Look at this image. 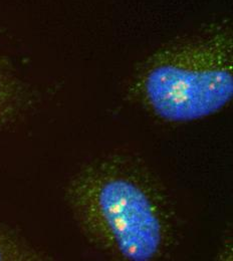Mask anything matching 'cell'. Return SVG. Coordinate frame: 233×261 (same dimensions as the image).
<instances>
[{"label": "cell", "mask_w": 233, "mask_h": 261, "mask_svg": "<svg viewBox=\"0 0 233 261\" xmlns=\"http://www.w3.org/2000/svg\"><path fill=\"white\" fill-rule=\"evenodd\" d=\"M48 259L12 229L0 223V261H35Z\"/></svg>", "instance_id": "4"}, {"label": "cell", "mask_w": 233, "mask_h": 261, "mask_svg": "<svg viewBox=\"0 0 233 261\" xmlns=\"http://www.w3.org/2000/svg\"><path fill=\"white\" fill-rule=\"evenodd\" d=\"M67 202L85 236L117 259L163 258L176 239V220L162 185L139 160H96L70 181Z\"/></svg>", "instance_id": "1"}, {"label": "cell", "mask_w": 233, "mask_h": 261, "mask_svg": "<svg viewBox=\"0 0 233 261\" xmlns=\"http://www.w3.org/2000/svg\"><path fill=\"white\" fill-rule=\"evenodd\" d=\"M30 92L0 56V129L14 121L30 103Z\"/></svg>", "instance_id": "3"}, {"label": "cell", "mask_w": 233, "mask_h": 261, "mask_svg": "<svg viewBox=\"0 0 233 261\" xmlns=\"http://www.w3.org/2000/svg\"><path fill=\"white\" fill-rule=\"evenodd\" d=\"M149 110L173 123L222 110L233 96L232 31L219 23L154 55L137 85Z\"/></svg>", "instance_id": "2"}]
</instances>
